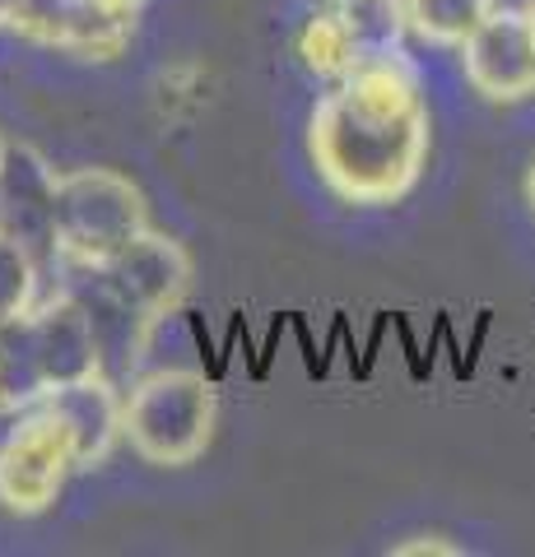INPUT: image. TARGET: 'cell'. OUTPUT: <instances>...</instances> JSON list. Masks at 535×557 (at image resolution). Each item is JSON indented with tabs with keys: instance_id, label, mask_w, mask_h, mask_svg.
<instances>
[{
	"instance_id": "22",
	"label": "cell",
	"mask_w": 535,
	"mask_h": 557,
	"mask_svg": "<svg viewBox=\"0 0 535 557\" xmlns=\"http://www.w3.org/2000/svg\"><path fill=\"white\" fill-rule=\"evenodd\" d=\"M5 149H10V145H5V139H0V163H5Z\"/></svg>"
},
{
	"instance_id": "20",
	"label": "cell",
	"mask_w": 535,
	"mask_h": 557,
	"mask_svg": "<svg viewBox=\"0 0 535 557\" xmlns=\"http://www.w3.org/2000/svg\"><path fill=\"white\" fill-rule=\"evenodd\" d=\"M526 200H531V209H535V163H531V172H526Z\"/></svg>"
},
{
	"instance_id": "8",
	"label": "cell",
	"mask_w": 535,
	"mask_h": 557,
	"mask_svg": "<svg viewBox=\"0 0 535 557\" xmlns=\"http://www.w3.org/2000/svg\"><path fill=\"white\" fill-rule=\"evenodd\" d=\"M42 409L57 413L61 428L71 432V446H75V465L80 469L102 465V460L112 456V446L122 442L126 399L117 395V386L102 372L84 376V381H65V386L47 391Z\"/></svg>"
},
{
	"instance_id": "4",
	"label": "cell",
	"mask_w": 535,
	"mask_h": 557,
	"mask_svg": "<svg viewBox=\"0 0 535 557\" xmlns=\"http://www.w3.org/2000/svg\"><path fill=\"white\" fill-rule=\"evenodd\" d=\"M89 274L98 278V288L108 293L117 307L131 311V317L149 330L154 321H163L168 311L182 307L186 288H192V256H186L178 237L145 228V233H135L108 265H98Z\"/></svg>"
},
{
	"instance_id": "3",
	"label": "cell",
	"mask_w": 535,
	"mask_h": 557,
	"mask_svg": "<svg viewBox=\"0 0 535 557\" xmlns=\"http://www.w3.org/2000/svg\"><path fill=\"white\" fill-rule=\"evenodd\" d=\"M51 228L57 256L80 270H98L149 228V209L141 186L112 168H71L57 172L51 190Z\"/></svg>"
},
{
	"instance_id": "1",
	"label": "cell",
	"mask_w": 535,
	"mask_h": 557,
	"mask_svg": "<svg viewBox=\"0 0 535 557\" xmlns=\"http://www.w3.org/2000/svg\"><path fill=\"white\" fill-rule=\"evenodd\" d=\"M428 108L414 70L391 57H364L307 121V153L321 182L350 205H391L414 190L428 159Z\"/></svg>"
},
{
	"instance_id": "21",
	"label": "cell",
	"mask_w": 535,
	"mask_h": 557,
	"mask_svg": "<svg viewBox=\"0 0 535 557\" xmlns=\"http://www.w3.org/2000/svg\"><path fill=\"white\" fill-rule=\"evenodd\" d=\"M102 5H122V10H141V0H102Z\"/></svg>"
},
{
	"instance_id": "12",
	"label": "cell",
	"mask_w": 535,
	"mask_h": 557,
	"mask_svg": "<svg viewBox=\"0 0 535 557\" xmlns=\"http://www.w3.org/2000/svg\"><path fill=\"white\" fill-rule=\"evenodd\" d=\"M336 14L350 28L358 57H391L410 28L405 0H336Z\"/></svg>"
},
{
	"instance_id": "9",
	"label": "cell",
	"mask_w": 535,
	"mask_h": 557,
	"mask_svg": "<svg viewBox=\"0 0 535 557\" xmlns=\"http://www.w3.org/2000/svg\"><path fill=\"white\" fill-rule=\"evenodd\" d=\"M51 190H57V172H51L28 145H10L5 163H0V228L10 237H20L33 256L42 247L57 251Z\"/></svg>"
},
{
	"instance_id": "14",
	"label": "cell",
	"mask_w": 535,
	"mask_h": 557,
	"mask_svg": "<svg viewBox=\"0 0 535 557\" xmlns=\"http://www.w3.org/2000/svg\"><path fill=\"white\" fill-rule=\"evenodd\" d=\"M405 14L424 42L461 47L475 33V24L489 14V0H405Z\"/></svg>"
},
{
	"instance_id": "15",
	"label": "cell",
	"mask_w": 535,
	"mask_h": 557,
	"mask_svg": "<svg viewBox=\"0 0 535 557\" xmlns=\"http://www.w3.org/2000/svg\"><path fill=\"white\" fill-rule=\"evenodd\" d=\"M38 307V256L0 228V321Z\"/></svg>"
},
{
	"instance_id": "2",
	"label": "cell",
	"mask_w": 535,
	"mask_h": 557,
	"mask_svg": "<svg viewBox=\"0 0 535 557\" xmlns=\"http://www.w3.org/2000/svg\"><path fill=\"white\" fill-rule=\"evenodd\" d=\"M215 418H219V391L210 376L192 368H163L149 372L131 386L126 413H122V442L145 465L182 469L205 456L215 442Z\"/></svg>"
},
{
	"instance_id": "13",
	"label": "cell",
	"mask_w": 535,
	"mask_h": 557,
	"mask_svg": "<svg viewBox=\"0 0 535 557\" xmlns=\"http://www.w3.org/2000/svg\"><path fill=\"white\" fill-rule=\"evenodd\" d=\"M299 57L317 79H344L358 61H364L358 57V47H354V38H350V28H344V20L336 10H321V14H313V20L303 24Z\"/></svg>"
},
{
	"instance_id": "6",
	"label": "cell",
	"mask_w": 535,
	"mask_h": 557,
	"mask_svg": "<svg viewBox=\"0 0 535 557\" xmlns=\"http://www.w3.org/2000/svg\"><path fill=\"white\" fill-rule=\"evenodd\" d=\"M471 89L489 102H522L535 94V20L531 14H485L461 42Z\"/></svg>"
},
{
	"instance_id": "11",
	"label": "cell",
	"mask_w": 535,
	"mask_h": 557,
	"mask_svg": "<svg viewBox=\"0 0 535 557\" xmlns=\"http://www.w3.org/2000/svg\"><path fill=\"white\" fill-rule=\"evenodd\" d=\"M131 33H135V10L102 5V0H80L61 51H71L80 61H117L126 51Z\"/></svg>"
},
{
	"instance_id": "19",
	"label": "cell",
	"mask_w": 535,
	"mask_h": 557,
	"mask_svg": "<svg viewBox=\"0 0 535 557\" xmlns=\"http://www.w3.org/2000/svg\"><path fill=\"white\" fill-rule=\"evenodd\" d=\"M14 10H20V0H0V24H10Z\"/></svg>"
},
{
	"instance_id": "10",
	"label": "cell",
	"mask_w": 535,
	"mask_h": 557,
	"mask_svg": "<svg viewBox=\"0 0 535 557\" xmlns=\"http://www.w3.org/2000/svg\"><path fill=\"white\" fill-rule=\"evenodd\" d=\"M47 372L33 339V321L24 317L0 321V413H28L47 399Z\"/></svg>"
},
{
	"instance_id": "18",
	"label": "cell",
	"mask_w": 535,
	"mask_h": 557,
	"mask_svg": "<svg viewBox=\"0 0 535 557\" xmlns=\"http://www.w3.org/2000/svg\"><path fill=\"white\" fill-rule=\"evenodd\" d=\"M535 0H489V14H531Z\"/></svg>"
},
{
	"instance_id": "16",
	"label": "cell",
	"mask_w": 535,
	"mask_h": 557,
	"mask_svg": "<svg viewBox=\"0 0 535 557\" xmlns=\"http://www.w3.org/2000/svg\"><path fill=\"white\" fill-rule=\"evenodd\" d=\"M80 0H20L10 28L24 33L28 42H42V47H61L65 42V28H71V14H75Z\"/></svg>"
},
{
	"instance_id": "7",
	"label": "cell",
	"mask_w": 535,
	"mask_h": 557,
	"mask_svg": "<svg viewBox=\"0 0 535 557\" xmlns=\"http://www.w3.org/2000/svg\"><path fill=\"white\" fill-rule=\"evenodd\" d=\"M28 321H33V339H38V358H42L51 391L65 386V381H84L102 372V344H98L94 311L75 293L47 298L42 307L28 311Z\"/></svg>"
},
{
	"instance_id": "17",
	"label": "cell",
	"mask_w": 535,
	"mask_h": 557,
	"mask_svg": "<svg viewBox=\"0 0 535 557\" xmlns=\"http://www.w3.org/2000/svg\"><path fill=\"white\" fill-rule=\"evenodd\" d=\"M391 553H396V557H424V553H434V557H457L461 548H457V544H442L438 534H420V544H396Z\"/></svg>"
},
{
	"instance_id": "5",
	"label": "cell",
	"mask_w": 535,
	"mask_h": 557,
	"mask_svg": "<svg viewBox=\"0 0 535 557\" xmlns=\"http://www.w3.org/2000/svg\"><path fill=\"white\" fill-rule=\"evenodd\" d=\"M75 465L71 432L57 413L33 409L0 442V507L10 516H42L61 497Z\"/></svg>"
},
{
	"instance_id": "23",
	"label": "cell",
	"mask_w": 535,
	"mask_h": 557,
	"mask_svg": "<svg viewBox=\"0 0 535 557\" xmlns=\"http://www.w3.org/2000/svg\"><path fill=\"white\" fill-rule=\"evenodd\" d=\"M531 20H535V10H531Z\"/></svg>"
}]
</instances>
